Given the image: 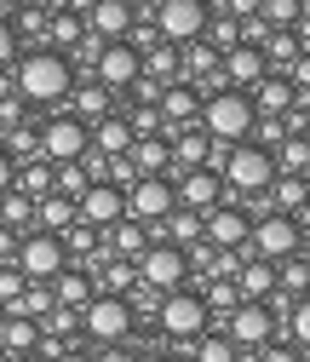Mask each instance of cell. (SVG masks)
I'll list each match as a JSON object with an SVG mask.
<instances>
[{
  "label": "cell",
  "mask_w": 310,
  "mask_h": 362,
  "mask_svg": "<svg viewBox=\"0 0 310 362\" xmlns=\"http://www.w3.org/2000/svg\"><path fill=\"white\" fill-rule=\"evenodd\" d=\"M35 345H40V322H29V316H6V322H0V351L6 356H23Z\"/></svg>",
  "instance_id": "obj_26"
},
{
  "label": "cell",
  "mask_w": 310,
  "mask_h": 362,
  "mask_svg": "<svg viewBox=\"0 0 310 362\" xmlns=\"http://www.w3.org/2000/svg\"><path fill=\"white\" fill-rule=\"evenodd\" d=\"M104 115H115V110H109V86H98V81L81 86V93H75V121H93V127H98Z\"/></svg>",
  "instance_id": "obj_32"
},
{
  "label": "cell",
  "mask_w": 310,
  "mask_h": 362,
  "mask_svg": "<svg viewBox=\"0 0 310 362\" xmlns=\"http://www.w3.org/2000/svg\"><path fill=\"white\" fill-rule=\"evenodd\" d=\"M304 110H310V98H304Z\"/></svg>",
  "instance_id": "obj_58"
},
{
  "label": "cell",
  "mask_w": 310,
  "mask_h": 362,
  "mask_svg": "<svg viewBox=\"0 0 310 362\" xmlns=\"http://www.w3.org/2000/svg\"><path fill=\"white\" fill-rule=\"evenodd\" d=\"M184 276H190V253H184V247H172V242L144 247V259H138V282H144L150 293H179Z\"/></svg>",
  "instance_id": "obj_5"
},
{
  "label": "cell",
  "mask_w": 310,
  "mask_h": 362,
  "mask_svg": "<svg viewBox=\"0 0 310 362\" xmlns=\"http://www.w3.org/2000/svg\"><path fill=\"white\" fill-rule=\"evenodd\" d=\"M201 305H207V316H213V310H236V305H242V288H236V282H213V288L201 293Z\"/></svg>",
  "instance_id": "obj_39"
},
{
  "label": "cell",
  "mask_w": 310,
  "mask_h": 362,
  "mask_svg": "<svg viewBox=\"0 0 310 362\" xmlns=\"http://www.w3.org/2000/svg\"><path fill=\"white\" fill-rule=\"evenodd\" d=\"M287 86H293L299 98H310V52H299V58L287 64Z\"/></svg>",
  "instance_id": "obj_44"
},
{
  "label": "cell",
  "mask_w": 310,
  "mask_h": 362,
  "mask_svg": "<svg viewBox=\"0 0 310 362\" xmlns=\"http://www.w3.org/2000/svg\"><path fill=\"white\" fill-rule=\"evenodd\" d=\"M299 236H304V230H299L293 213H258V218H253V236H247V253L282 264V259L299 253Z\"/></svg>",
  "instance_id": "obj_4"
},
{
  "label": "cell",
  "mask_w": 310,
  "mask_h": 362,
  "mask_svg": "<svg viewBox=\"0 0 310 362\" xmlns=\"http://www.w3.org/2000/svg\"><path fill=\"white\" fill-rule=\"evenodd\" d=\"M126 161H132V173H138V178H167V167H172V139H167V132H150V139H132Z\"/></svg>",
  "instance_id": "obj_18"
},
{
  "label": "cell",
  "mask_w": 310,
  "mask_h": 362,
  "mask_svg": "<svg viewBox=\"0 0 310 362\" xmlns=\"http://www.w3.org/2000/svg\"><path fill=\"white\" fill-rule=\"evenodd\" d=\"M258 18L270 23V29H293L304 18V0H258Z\"/></svg>",
  "instance_id": "obj_35"
},
{
  "label": "cell",
  "mask_w": 310,
  "mask_h": 362,
  "mask_svg": "<svg viewBox=\"0 0 310 362\" xmlns=\"http://www.w3.org/2000/svg\"><path fill=\"white\" fill-rule=\"evenodd\" d=\"M258 362H299V345H264Z\"/></svg>",
  "instance_id": "obj_48"
},
{
  "label": "cell",
  "mask_w": 310,
  "mask_h": 362,
  "mask_svg": "<svg viewBox=\"0 0 310 362\" xmlns=\"http://www.w3.org/2000/svg\"><path fill=\"white\" fill-rule=\"evenodd\" d=\"M276 213H293V207H304L310 202V178H293V173H276Z\"/></svg>",
  "instance_id": "obj_33"
},
{
  "label": "cell",
  "mask_w": 310,
  "mask_h": 362,
  "mask_svg": "<svg viewBox=\"0 0 310 362\" xmlns=\"http://www.w3.org/2000/svg\"><path fill=\"white\" fill-rule=\"evenodd\" d=\"M270 334H276L270 305H253V299H242V305L230 310V322H225V339H230L236 351H264V345H270Z\"/></svg>",
  "instance_id": "obj_10"
},
{
  "label": "cell",
  "mask_w": 310,
  "mask_h": 362,
  "mask_svg": "<svg viewBox=\"0 0 310 362\" xmlns=\"http://www.w3.org/2000/svg\"><path fill=\"white\" fill-rule=\"evenodd\" d=\"M93 75H98V86H109V93H126V86L144 75V52L132 47V40H115V47H104V52H98Z\"/></svg>",
  "instance_id": "obj_12"
},
{
  "label": "cell",
  "mask_w": 310,
  "mask_h": 362,
  "mask_svg": "<svg viewBox=\"0 0 310 362\" xmlns=\"http://www.w3.org/2000/svg\"><path fill=\"white\" fill-rule=\"evenodd\" d=\"M276 293H299V299H304V293H310V264H304V259H299V253H293V259H282V264H276Z\"/></svg>",
  "instance_id": "obj_34"
},
{
  "label": "cell",
  "mask_w": 310,
  "mask_h": 362,
  "mask_svg": "<svg viewBox=\"0 0 310 362\" xmlns=\"http://www.w3.org/2000/svg\"><path fill=\"white\" fill-rule=\"evenodd\" d=\"M207 35H213V47H218V52H230V47H242V23H236V18H218V23L207 18Z\"/></svg>",
  "instance_id": "obj_41"
},
{
  "label": "cell",
  "mask_w": 310,
  "mask_h": 362,
  "mask_svg": "<svg viewBox=\"0 0 310 362\" xmlns=\"http://www.w3.org/2000/svg\"><path fill=\"white\" fill-rule=\"evenodd\" d=\"M52 190H58V196H69V202H81L86 190H93V173H86L81 161H64V167H58V185H52Z\"/></svg>",
  "instance_id": "obj_36"
},
{
  "label": "cell",
  "mask_w": 310,
  "mask_h": 362,
  "mask_svg": "<svg viewBox=\"0 0 310 362\" xmlns=\"http://www.w3.org/2000/svg\"><path fill=\"white\" fill-rule=\"evenodd\" d=\"M253 121H258V110H253L247 93H236V86L201 98V132L218 139V144H247L253 139Z\"/></svg>",
  "instance_id": "obj_1"
},
{
  "label": "cell",
  "mask_w": 310,
  "mask_h": 362,
  "mask_svg": "<svg viewBox=\"0 0 310 362\" xmlns=\"http://www.w3.org/2000/svg\"><path fill=\"white\" fill-rule=\"evenodd\" d=\"M201 236H207V247H225V253H230V247H247V236H253V218H247L242 207H213Z\"/></svg>",
  "instance_id": "obj_17"
},
{
  "label": "cell",
  "mask_w": 310,
  "mask_h": 362,
  "mask_svg": "<svg viewBox=\"0 0 310 362\" xmlns=\"http://www.w3.org/2000/svg\"><path fill=\"white\" fill-rule=\"evenodd\" d=\"M247 98H253V110H258V115H287L299 93H293V86H287V75H264V81L253 86Z\"/></svg>",
  "instance_id": "obj_22"
},
{
  "label": "cell",
  "mask_w": 310,
  "mask_h": 362,
  "mask_svg": "<svg viewBox=\"0 0 310 362\" xmlns=\"http://www.w3.org/2000/svg\"><path fill=\"white\" fill-rule=\"evenodd\" d=\"M18 242H23V236H18V230H6V224H0V259H12V264H18Z\"/></svg>",
  "instance_id": "obj_50"
},
{
  "label": "cell",
  "mask_w": 310,
  "mask_h": 362,
  "mask_svg": "<svg viewBox=\"0 0 310 362\" xmlns=\"http://www.w3.org/2000/svg\"><path fill=\"white\" fill-rule=\"evenodd\" d=\"M132 6H161V0H132Z\"/></svg>",
  "instance_id": "obj_54"
},
{
  "label": "cell",
  "mask_w": 310,
  "mask_h": 362,
  "mask_svg": "<svg viewBox=\"0 0 310 362\" xmlns=\"http://www.w3.org/2000/svg\"><path fill=\"white\" fill-rule=\"evenodd\" d=\"M172 207H179V190L167 178H138L126 190V218H138V224H161V218H172Z\"/></svg>",
  "instance_id": "obj_11"
},
{
  "label": "cell",
  "mask_w": 310,
  "mask_h": 362,
  "mask_svg": "<svg viewBox=\"0 0 310 362\" xmlns=\"http://www.w3.org/2000/svg\"><path fill=\"white\" fill-rule=\"evenodd\" d=\"M236 288H242V299L264 305V299L276 293V264H270V259H253V253H247V264H242V276H236Z\"/></svg>",
  "instance_id": "obj_23"
},
{
  "label": "cell",
  "mask_w": 310,
  "mask_h": 362,
  "mask_svg": "<svg viewBox=\"0 0 310 362\" xmlns=\"http://www.w3.org/2000/svg\"><path fill=\"white\" fill-rule=\"evenodd\" d=\"M23 288H29V276H23V270H0V305H12Z\"/></svg>",
  "instance_id": "obj_45"
},
{
  "label": "cell",
  "mask_w": 310,
  "mask_h": 362,
  "mask_svg": "<svg viewBox=\"0 0 310 362\" xmlns=\"http://www.w3.org/2000/svg\"><path fill=\"white\" fill-rule=\"evenodd\" d=\"M213 139L207 132H172V167H207Z\"/></svg>",
  "instance_id": "obj_29"
},
{
  "label": "cell",
  "mask_w": 310,
  "mask_h": 362,
  "mask_svg": "<svg viewBox=\"0 0 310 362\" xmlns=\"http://www.w3.org/2000/svg\"><path fill=\"white\" fill-rule=\"evenodd\" d=\"M264 75H270V64H264V52H258V47H247V40H242V47H230V52H225V81L236 86V93L258 86Z\"/></svg>",
  "instance_id": "obj_20"
},
{
  "label": "cell",
  "mask_w": 310,
  "mask_h": 362,
  "mask_svg": "<svg viewBox=\"0 0 310 362\" xmlns=\"http://www.w3.org/2000/svg\"><path fill=\"white\" fill-rule=\"evenodd\" d=\"M58 242H64V253H98V230H93V224H81V218L69 224Z\"/></svg>",
  "instance_id": "obj_38"
},
{
  "label": "cell",
  "mask_w": 310,
  "mask_h": 362,
  "mask_svg": "<svg viewBox=\"0 0 310 362\" xmlns=\"http://www.w3.org/2000/svg\"><path fill=\"white\" fill-rule=\"evenodd\" d=\"M52 299L64 305V310H86L98 293H93V276H75V270H58L52 276Z\"/></svg>",
  "instance_id": "obj_24"
},
{
  "label": "cell",
  "mask_w": 310,
  "mask_h": 362,
  "mask_svg": "<svg viewBox=\"0 0 310 362\" xmlns=\"http://www.w3.org/2000/svg\"><path fill=\"white\" fill-rule=\"evenodd\" d=\"M69 86H75V69L64 52H29L18 64V98L23 104H58V98H69Z\"/></svg>",
  "instance_id": "obj_2"
},
{
  "label": "cell",
  "mask_w": 310,
  "mask_h": 362,
  "mask_svg": "<svg viewBox=\"0 0 310 362\" xmlns=\"http://www.w3.org/2000/svg\"><path fill=\"white\" fill-rule=\"evenodd\" d=\"M155 362H184V356H155Z\"/></svg>",
  "instance_id": "obj_55"
},
{
  "label": "cell",
  "mask_w": 310,
  "mask_h": 362,
  "mask_svg": "<svg viewBox=\"0 0 310 362\" xmlns=\"http://www.w3.org/2000/svg\"><path fill=\"white\" fill-rule=\"evenodd\" d=\"M155 35L167 47H190L207 35V0H161L155 6Z\"/></svg>",
  "instance_id": "obj_6"
},
{
  "label": "cell",
  "mask_w": 310,
  "mask_h": 362,
  "mask_svg": "<svg viewBox=\"0 0 310 362\" xmlns=\"http://www.w3.org/2000/svg\"><path fill=\"white\" fill-rule=\"evenodd\" d=\"M98 362H138V356L121 351V345H104V351H98Z\"/></svg>",
  "instance_id": "obj_52"
},
{
  "label": "cell",
  "mask_w": 310,
  "mask_h": 362,
  "mask_svg": "<svg viewBox=\"0 0 310 362\" xmlns=\"http://www.w3.org/2000/svg\"><path fill=\"white\" fill-rule=\"evenodd\" d=\"M132 18H138V6H132V0H93V12H86V29H93L104 47H115V40L132 35Z\"/></svg>",
  "instance_id": "obj_15"
},
{
  "label": "cell",
  "mask_w": 310,
  "mask_h": 362,
  "mask_svg": "<svg viewBox=\"0 0 310 362\" xmlns=\"http://www.w3.org/2000/svg\"><path fill=\"white\" fill-rule=\"evenodd\" d=\"M64 242L52 236V230H29L23 242H18V270H23V276L29 282H52L58 276V270H64Z\"/></svg>",
  "instance_id": "obj_8"
},
{
  "label": "cell",
  "mask_w": 310,
  "mask_h": 362,
  "mask_svg": "<svg viewBox=\"0 0 310 362\" xmlns=\"http://www.w3.org/2000/svg\"><path fill=\"white\" fill-rule=\"evenodd\" d=\"M132 139H138V132H132V121H126V115H104V121L93 127V150H98V156H109V161H115V156H126V150H132Z\"/></svg>",
  "instance_id": "obj_21"
},
{
  "label": "cell",
  "mask_w": 310,
  "mask_h": 362,
  "mask_svg": "<svg viewBox=\"0 0 310 362\" xmlns=\"http://www.w3.org/2000/svg\"><path fill=\"white\" fill-rule=\"evenodd\" d=\"M0 218H6V230H18V224H35V202L23 190H6L0 196Z\"/></svg>",
  "instance_id": "obj_37"
},
{
  "label": "cell",
  "mask_w": 310,
  "mask_h": 362,
  "mask_svg": "<svg viewBox=\"0 0 310 362\" xmlns=\"http://www.w3.org/2000/svg\"><path fill=\"white\" fill-rule=\"evenodd\" d=\"M0 322H6V305H0Z\"/></svg>",
  "instance_id": "obj_56"
},
{
  "label": "cell",
  "mask_w": 310,
  "mask_h": 362,
  "mask_svg": "<svg viewBox=\"0 0 310 362\" xmlns=\"http://www.w3.org/2000/svg\"><path fill=\"white\" fill-rule=\"evenodd\" d=\"M299 259H304V264H310V230H304V236H299Z\"/></svg>",
  "instance_id": "obj_53"
},
{
  "label": "cell",
  "mask_w": 310,
  "mask_h": 362,
  "mask_svg": "<svg viewBox=\"0 0 310 362\" xmlns=\"http://www.w3.org/2000/svg\"><path fill=\"white\" fill-rule=\"evenodd\" d=\"M276 173H293V178H310V139H282L276 150Z\"/></svg>",
  "instance_id": "obj_30"
},
{
  "label": "cell",
  "mask_w": 310,
  "mask_h": 362,
  "mask_svg": "<svg viewBox=\"0 0 310 362\" xmlns=\"http://www.w3.org/2000/svg\"><path fill=\"white\" fill-rule=\"evenodd\" d=\"M161 328L172 334V339H196L201 328H207V305H201V293H161Z\"/></svg>",
  "instance_id": "obj_14"
},
{
  "label": "cell",
  "mask_w": 310,
  "mask_h": 362,
  "mask_svg": "<svg viewBox=\"0 0 310 362\" xmlns=\"http://www.w3.org/2000/svg\"><path fill=\"white\" fill-rule=\"evenodd\" d=\"M75 213H81V224H93V230H109V224L126 218V190L109 185V178H93V190L75 202Z\"/></svg>",
  "instance_id": "obj_13"
},
{
  "label": "cell",
  "mask_w": 310,
  "mask_h": 362,
  "mask_svg": "<svg viewBox=\"0 0 310 362\" xmlns=\"http://www.w3.org/2000/svg\"><path fill=\"white\" fill-rule=\"evenodd\" d=\"M144 247H150V230H144L138 218L109 224V253H121V259H144Z\"/></svg>",
  "instance_id": "obj_27"
},
{
  "label": "cell",
  "mask_w": 310,
  "mask_h": 362,
  "mask_svg": "<svg viewBox=\"0 0 310 362\" xmlns=\"http://www.w3.org/2000/svg\"><path fill=\"white\" fill-rule=\"evenodd\" d=\"M12 58H18V29H12L6 18H0V69H6Z\"/></svg>",
  "instance_id": "obj_46"
},
{
  "label": "cell",
  "mask_w": 310,
  "mask_h": 362,
  "mask_svg": "<svg viewBox=\"0 0 310 362\" xmlns=\"http://www.w3.org/2000/svg\"><path fill=\"white\" fill-rule=\"evenodd\" d=\"M86 150H93V127L75 121V115H58V121H47V132H40V156H47L52 167L81 161Z\"/></svg>",
  "instance_id": "obj_7"
},
{
  "label": "cell",
  "mask_w": 310,
  "mask_h": 362,
  "mask_svg": "<svg viewBox=\"0 0 310 362\" xmlns=\"http://www.w3.org/2000/svg\"><path fill=\"white\" fill-rule=\"evenodd\" d=\"M225 185L230 190H242V196H264L276 185V156L270 150H258V144H230V156H225Z\"/></svg>",
  "instance_id": "obj_3"
},
{
  "label": "cell",
  "mask_w": 310,
  "mask_h": 362,
  "mask_svg": "<svg viewBox=\"0 0 310 362\" xmlns=\"http://www.w3.org/2000/svg\"><path fill=\"white\" fill-rule=\"evenodd\" d=\"M104 288H109V293L132 288V270H126V264H109V270H104Z\"/></svg>",
  "instance_id": "obj_47"
},
{
  "label": "cell",
  "mask_w": 310,
  "mask_h": 362,
  "mask_svg": "<svg viewBox=\"0 0 310 362\" xmlns=\"http://www.w3.org/2000/svg\"><path fill=\"white\" fill-rule=\"evenodd\" d=\"M218 196H225V185H218V173H213V167H190V173H184L179 202H184L190 213H201V218H207V213L218 207Z\"/></svg>",
  "instance_id": "obj_19"
},
{
  "label": "cell",
  "mask_w": 310,
  "mask_h": 362,
  "mask_svg": "<svg viewBox=\"0 0 310 362\" xmlns=\"http://www.w3.org/2000/svg\"><path fill=\"white\" fill-rule=\"evenodd\" d=\"M304 18H310V0H304Z\"/></svg>",
  "instance_id": "obj_57"
},
{
  "label": "cell",
  "mask_w": 310,
  "mask_h": 362,
  "mask_svg": "<svg viewBox=\"0 0 310 362\" xmlns=\"http://www.w3.org/2000/svg\"><path fill=\"white\" fill-rule=\"evenodd\" d=\"M12 185H18V161H12V156H6V150H0V196H6V190H12Z\"/></svg>",
  "instance_id": "obj_49"
},
{
  "label": "cell",
  "mask_w": 310,
  "mask_h": 362,
  "mask_svg": "<svg viewBox=\"0 0 310 362\" xmlns=\"http://www.w3.org/2000/svg\"><path fill=\"white\" fill-rule=\"evenodd\" d=\"M0 356H6V351H0Z\"/></svg>",
  "instance_id": "obj_59"
},
{
  "label": "cell",
  "mask_w": 310,
  "mask_h": 362,
  "mask_svg": "<svg viewBox=\"0 0 310 362\" xmlns=\"http://www.w3.org/2000/svg\"><path fill=\"white\" fill-rule=\"evenodd\" d=\"M144 81H155V86H172V81H179V52H172L167 40L144 52Z\"/></svg>",
  "instance_id": "obj_31"
},
{
  "label": "cell",
  "mask_w": 310,
  "mask_h": 362,
  "mask_svg": "<svg viewBox=\"0 0 310 362\" xmlns=\"http://www.w3.org/2000/svg\"><path fill=\"white\" fill-rule=\"evenodd\" d=\"M287 334H293V345H299V351H310V293H304V299H293Z\"/></svg>",
  "instance_id": "obj_40"
},
{
  "label": "cell",
  "mask_w": 310,
  "mask_h": 362,
  "mask_svg": "<svg viewBox=\"0 0 310 362\" xmlns=\"http://www.w3.org/2000/svg\"><path fill=\"white\" fill-rule=\"evenodd\" d=\"M52 185H58V167H52V161H23V167H18V190H23L29 202L52 196Z\"/></svg>",
  "instance_id": "obj_28"
},
{
  "label": "cell",
  "mask_w": 310,
  "mask_h": 362,
  "mask_svg": "<svg viewBox=\"0 0 310 362\" xmlns=\"http://www.w3.org/2000/svg\"><path fill=\"white\" fill-rule=\"evenodd\" d=\"M155 110H161V132L172 139V132H179V127L201 121V93H196L190 81H172L167 93H161V104H155Z\"/></svg>",
  "instance_id": "obj_16"
},
{
  "label": "cell",
  "mask_w": 310,
  "mask_h": 362,
  "mask_svg": "<svg viewBox=\"0 0 310 362\" xmlns=\"http://www.w3.org/2000/svg\"><path fill=\"white\" fill-rule=\"evenodd\" d=\"M35 218H40V230L64 236V230H69V224H75L81 213H75V202H69V196H58V190H52V196H40V202H35Z\"/></svg>",
  "instance_id": "obj_25"
},
{
  "label": "cell",
  "mask_w": 310,
  "mask_h": 362,
  "mask_svg": "<svg viewBox=\"0 0 310 362\" xmlns=\"http://www.w3.org/2000/svg\"><path fill=\"white\" fill-rule=\"evenodd\" d=\"M196 362H236V345H230L225 334H213V339L196 345Z\"/></svg>",
  "instance_id": "obj_42"
},
{
  "label": "cell",
  "mask_w": 310,
  "mask_h": 362,
  "mask_svg": "<svg viewBox=\"0 0 310 362\" xmlns=\"http://www.w3.org/2000/svg\"><path fill=\"white\" fill-rule=\"evenodd\" d=\"M81 328L93 334V339H104V345H121L126 328H132V305H126L121 293H98L93 305L81 310Z\"/></svg>",
  "instance_id": "obj_9"
},
{
  "label": "cell",
  "mask_w": 310,
  "mask_h": 362,
  "mask_svg": "<svg viewBox=\"0 0 310 362\" xmlns=\"http://www.w3.org/2000/svg\"><path fill=\"white\" fill-rule=\"evenodd\" d=\"M225 6H230L236 23H242V18H258V0H225Z\"/></svg>",
  "instance_id": "obj_51"
},
{
  "label": "cell",
  "mask_w": 310,
  "mask_h": 362,
  "mask_svg": "<svg viewBox=\"0 0 310 362\" xmlns=\"http://www.w3.org/2000/svg\"><path fill=\"white\" fill-rule=\"evenodd\" d=\"M81 29H86V23H81L75 12H58V18H52V40H58V47H81Z\"/></svg>",
  "instance_id": "obj_43"
}]
</instances>
